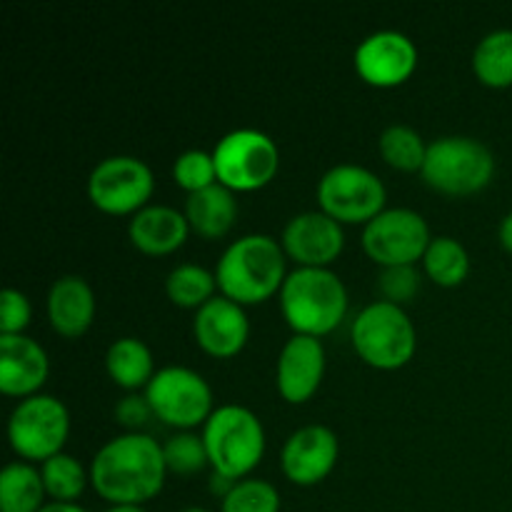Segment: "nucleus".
<instances>
[{"mask_svg":"<svg viewBox=\"0 0 512 512\" xmlns=\"http://www.w3.org/2000/svg\"><path fill=\"white\" fill-rule=\"evenodd\" d=\"M163 455L168 473L183 475V478H190V475H198L200 470L210 468L203 435L193 433V430H178V433L170 435L163 443Z\"/></svg>","mask_w":512,"mask_h":512,"instance_id":"c85d7f7f","label":"nucleus"},{"mask_svg":"<svg viewBox=\"0 0 512 512\" xmlns=\"http://www.w3.org/2000/svg\"><path fill=\"white\" fill-rule=\"evenodd\" d=\"M33 320V305L18 288L0 293V335H23Z\"/></svg>","mask_w":512,"mask_h":512,"instance_id":"473e14b6","label":"nucleus"},{"mask_svg":"<svg viewBox=\"0 0 512 512\" xmlns=\"http://www.w3.org/2000/svg\"><path fill=\"white\" fill-rule=\"evenodd\" d=\"M288 255L280 240L265 233H248L233 240L215 263V280L225 298L238 305H258L280 293L288 278Z\"/></svg>","mask_w":512,"mask_h":512,"instance_id":"f03ea898","label":"nucleus"},{"mask_svg":"<svg viewBox=\"0 0 512 512\" xmlns=\"http://www.w3.org/2000/svg\"><path fill=\"white\" fill-rule=\"evenodd\" d=\"M173 180L188 195L200 193V190L218 183V170H215L213 153L198 148L180 153L173 163Z\"/></svg>","mask_w":512,"mask_h":512,"instance_id":"7c9ffc66","label":"nucleus"},{"mask_svg":"<svg viewBox=\"0 0 512 512\" xmlns=\"http://www.w3.org/2000/svg\"><path fill=\"white\" fill-rule=\"evenodd\" d=\"M280 313L293 335L323 338L348 313V288L330 268H295L280 288Z\"/></svg>","mask_w":512,"mask_h":512,"instance_id":"7ed1b4c3","label":"nucleus"},{"mask_svg":"<svg viewBox=\"0 0 512 512\" xmlns=\"http://www.w3.org/2000/svg\"><path fill=\"white\" fill-rule=\"evenodd\" d=\"M155 418L175 430H195L213 415V388L185 365H165L143 390Z\"/></svg>","mask_w":512,"mask_h":512,"instance_id":"1a4fd4ad","label":"nucleus"},{"mask_svg":"<svg viewBox=\"0 0 512 512\" xmlns=\"http://www.w3.org/2000/svg\"><path fill=\"white\" fill-rule=\"evenodd\" d=\"M315 193L320 210L340 225H368L388 203L383 180L370 168L355 163H340L325 170Z\"/></svg>","mask_w":512,"mask_h":512,"instance_id":"9d476101","label":"nucleus"},{"mask_svg":"<svg viewBox=\"0 0 512 512\" xmlns=\"http://www.w3.org/2000/svg\"><path fill=\"white\" fill-rule=\"evenodd\" d=\"M48 320L63 338H80L95 320V293L80 275H60L48 290Z\"/></svg>","mask_w":512,"mask_h":512,"instance_id":"aec40b11","label":"nucleus"},{"mask_svg":"<svg viewBox=\"0 0 512 512\" xmlns=\"http://www.w3.org/2000/svg\"><path fill=\"white\" fill-rule=\"evenodd\" d=\"M193 335L203 353L213 355V358H233L248 345V313L235 300L215 295L210 303L195 310Z\"/></svg>","mask_w":512,"mask_h":512,"instance_id":"f3484780","label":"nucleus"},{"mask_svg":"<svg viewBox=\"0 0 512 512\" xmlns=\"http://www.w3.org/2000/svg\"><path fill=\"white\" fill-rule=\"evenodd\" d=\"M430 240L428 220L413 208H385L363 225V250L380 268L415 265L423 260Z\"/></svg>","mask_w":512,"mask_h":512,"instance_id":"f8f14e48","label":"nucleus"},{"mask_svg":"<svg viewBox=\"0 0 512 512\" xmlns=\"http://www.w3.org/2000/svg\"><path fill=\"white\" fill-rule=\"evenodd\" d=\"M205 450L213 473L230 480L250 478L265 455V428L245 405H220L203 425Z\"/></svg>","mask_w":512,"mask_h":512,"instance_id":"20e7f679","label":"nucleus"},{"mask_svg":"<svg viewBox=\"0 0 512 512\" xmlns=\"http://www.w3.org/2000/svg\"><path fill=\"white\" fill-rule=\"evenodd\" d=\"M353 65L360 80L373 88H395L418 68V48L400 30H375L360 40Z\"/></svg>","mask_w":512,"mask_h":512,"instance_id":"ddd939ff","label":"nucleus"},{"mask_svg":"<svg viewBox=\"0 0 512 512\" xmlns=\"http://www.w3.org/2000/svg\"><path fill=\"white\" fill-rule=\"evenodd\" d=\"M190 230L188 218L173 205H145L135 213L128 223V238L135 250L145 255H170L180 250L188 240Z\"/></svg>","mask_w":512,"mask_h":512,"instance_id":"6ab92c4d","label":"nucleus"},{"mask_svg":"<svg viewBox=\"0 0 512 512\" xmlns=\"http://www.w3.org/2000/svg\"><path fill=\"white\" fill-rule=\"evenodd\" d=\"M375 285H378L380 300L405 308L418 295L420 273L415 265H390V268H380Z\"/></svg>","mask_w":512,"mask_h":512,"instance_id":"2f4dec72","label":"nucleus"},{"mask_svg":"<svg viewBox=\"0 0 512 512\" xmlns=\"http://www.w3.org/2000/svg\"><path fill=\"white\" fill-rule=\"evenodd\" d=\"M213 160L220 185L233 193H253L278 175L280 150L263 130L238 128L215 143Z\"/></svg>","mask_w":512,"mask_h":512,"instance_id":"6e6552de","label":"nucleus"},{"mask_svg":"<svg viewBox=\"0 0 512 512\" xmlns=\"http://www.w3.org/2000/svg\"><path fill=\"white\" fill-rule=\"evenodd\" d=\"M220 512H280V493L263 478H243L220 500Z\"/></svg>","mask_w":512,"mask_h":512,"instance_id":"c756f323","label":"nucleus"},{"mask_svg":"<svg viewBox=\"0 0 512 512\" xmlns=\"http://www.w3.org/2000/svg\"><path fill=\"white\" fill-rule=\"evenodd\" d=\"M45 498L40 468L25 460L5 465L0 473V512H40L48 505Z\"/></svg>","mask_w":512,"mask_h":512,"instance_id":"5701e85b","label":"nucleus"},{"mask_svg":"<svg viewBox=\"0 0 512 512\" xmlns=\"http://www.w3.org/2000/svg\"><path fill=\"white\" fill-rule=\"evenodd\" d=\"M325 375V348L320 338L293 335L285 340L275 365V385L285 403L303 405L318 393Z\"/></svg>","mask_w":512,"mask_h":512,"instance_id":"dca6fc26","label":"nucleus"},{"mask_svg":"<svg viewBox=\"0 0 512 512\" xmlns=\"http://www.w3.org/2000/svg\"><path fill=\"white\" fill-rule=\"evenodd\" d=\"M155 175L145 160L135 155H110L88 175V198L108 215H130L150 205Z\"/></svg>","mask_w":512,"mask_h":512,"instance_id":"9b49d317","label":"nucleus"},{"mask_svg":"<svg viewBox=\"0 0 512 512\" xmlns=\"http://www.w3.org/2000/svg\"><path fill=\"white\" fill-rule=\"evenodd\" d=\"M280 245L298 268H330L345 248V230L323 210H305L285 223Z\"/></svg>","mask_w":512,"mask_h":512,"instance_id":"4468645a","label":"nucleus"},{"mask_svg":"<svg viewBox=\"0 0 512 512\" xmlns=\"http://www.w3.org/2000/svg\"><path fill=\"white\" fill-rule=\"evenodd\" d=\"M70 435L68 405L55 395L38 393L20 400L8 418V440L25 463H40L65 453Z\"/></svg>","mask_w":512,"mask_h":512,"instance_id":"0eeeda50","label":"nucleus"},{"mask_svg":"<svg viewBox=\"0 0 512 512\" xmlns=\"http://www.w3.org/2000/svg\"><path fill=\"white\" fill-rule=\"evenodd\" d=\"M165 295L178 308L200 310L218 295V280L203 265L180 263L165 278Z\"/></svg>","mask_w":512,"mask_h":512,"instance_id":"a878e982","label":"nucleus"},{"mask_svg":"<svg viewBox=\"0 0 512 512\" xmlns=\"http://www.w3.org/2000/svg\"><path fill=\"white\" fill-rule=\"evenodd\" d=\"M428 145L423 140V135L415 128L403 123L388 125V128L380 133L378 150L380 158L395 170H403V173H420L428 158Z\"/></svg>","mask_w":512,"mask_h":512,"instance_id":"bb28decb","label":"nucleus"},{"mask_svg":"<svg viewBox=\"0 0 512 512\" xmlns=\"http://www.w3.org/2000/svg\"><path fill=\"white\" fill-rule=\"evenodd\" d=\"M150 418H155V413L153 408H150L145 393H128L125 398L118 400V405H115V420H118V425H123L128 433H140V430L150 423Z\"/></svg>","mask_w":512,"mask_h":512,"instance_id":"72a5a7b5","label":"nucleus"},{"mask_svg":"<svg viewBox=\"0 0 512 512\" xmlns=\"http://www.w3.org/2000/svg\"><path fill=\"white\" fill-rule=\"evenodd\" d=\"M90 485L110 505H145L165 488L163 445L148 433L110 438L90 463Z\"/></svg>","mask_w":512,"mask_h":512,"instance_id":"f257e3e1","label":"nucleus"},{"mask_svg":"<svg viewBox=\"0 0 512 512\" xmlns=\"http://www.w3.org/2000/svg\"><path fill=\"white\" fill-rule=\"evenodd\" d=\"M45 493L50 503H75L90 485V470L75 455L60 453L40 465Z\"/></svg>","mask_w":512,"mask_h":512,"instance_id":"cd10ccee","label":"nucleus"},{"mask_svg":"<svg viewBox=\"0 0 512 512\" xmlns=\"http://www.w3.org/2000/svg\"><path fill=\"white\" fill-rule=\"evenodd\" d=\"M420 175L443 195H473L488 188L493 180L495 155L478 138L443 135L428 145V158Z\"/></svg>","mask_w":512,"mask_h":512,"instance_id":"423d86ee","label":"nucleus"},{"mask_svg":"<svg viewBox=\"0 0 512 512\" xmlns=\"http://www.w3.org/2000/svg\"><path fill=\"white\" fill-rule=\"evenodd\" d=\"M238 200L233 190L215 183L200 193L188 195L185 200V218H188L190 230L205 240H220L233 230L238 220Z\"/></svg>","mask_w":512,"mask_h":512,"instance_id":"412c9836","label":"nucleus"},{"mask_svg":"<svg viewBox=\"0 0 512 512\" xmlns=\"http://www.w3.org/2000/svg\"><path fill=\"white\" fill-rule=\"evenodd\" d=\"M50 375L43 345L30 335H0V390L10 398H33Z\"/></svg>","mask_w":512,"mask_h":512,"instance_id":"a211bd4d","label":"nucleus"},{"mask_svg":"<svg viewBox=\"0 0 512 512\" xmlns=\"http://www.w3.org/2000/svg\"><path fill=\"white\" fill-rule=\"evenodd\" d=\"M40 512H88V510L80 508L78 503H48Z\"/></svg>","mask_w":512,"mask_h":512,"instance_id":"c9c22d12","label":"nucleus"},{"mask_svg":"<svg viewBox=\"0 0 512 512\" xmlns=\"http://www.w3.org/2000/svg\"><path fill=\"white\" fill-rule=\"evenodd\" d=\"M473 73L488 88L512 85V28L493 30L473 50Z\"/></svg>","mask_w":512,"mask_h":512,"instance_id":"b1692460","label":"nucleus"},{"mask_svg":"<svg viewBox=\"0 0 512 512\" xmlns=\"http://www.w3.org/2000/svg\"><path fill=\"white\" fill-rule=\"evenodd\" d=\"M105 370L118 388L128 393L145 390L153 380L155 370L153 350L140 338H118L105 350Z\"/></svg>","mask_w":512,"mask_h":512,"instance_id":"4be33fe9","label":"nucleus"},{"mask_svg":"<svg viewBox=\"0 0 512 512\" xmlns=\"http://www.w3.org/2000/svg\"><path fill=\"white\" fill-rule=\"evenodd\" d=\"M498 238H500V245H503L508 253H512V210L508 215H505L503 220H500V228H498Z\"/></svg>","mask_w":512,"mask_h":512,"instance_id":"f704fd0d","label":"nucleus"},{"mask_svg":"<svg viewBox=\"0 0 512 512\" xmlns=\"http://www.w3.org/2000/svg\"><path fill=\"white\" fill-rule=\"evenodd\" d=\"M355 353L378 370H398L413 360L418 330L405 308L385 300L365 305L350 328Z\"/></svg>","mask_w":512,"mask_h":512,"instance_id":"39448f33","label":"nucleus"},{"mask_svg":"<svg viewBox=\"0 0 512 512\" xmlns=\"http://www.w3.org/2000/svg\"><path fill=\"white\" fill-rule=\"evenodd\" d=\"M340 458V440L328 425H303L283 445L280 468L285 478L300 488L318 485L333 473Z\"/></svg>","mask_w":512,"mask_h":512,"instance_id":"2eb2a0df","label":"nucleus"},{"mask_svg":"<svg viewBox=\"0 0 512 512\" xmlns=\"http://www.w3.org/2000/svg\"><path fill=\"white\" fill-rule=\"evenodd\" d=\"M105 512H148L143 505H110Z\"/></svg>","mask_w":512,"mask_h":512,"instance_id":"e433bc0d","label":"nucleus"},{"mask_svg":"<svg viewBox=\"0 0 512 512\" xmlns=\"http://www.w3.org/2000/svg\"><path fill=\"white\" fill-rule=\"evenodd\" d=\"M183 512H210V510H205V508H195V505H193V508H185Z\"/></svg>","mask_w":512,"mask_h":512,"instance_id":"4c0bfd02","label":"nucleus"},{"mask_svg":"<svg viewBox=\"0 0 512 512\" xmlns=\"http://www.w3.org/2000/svg\"><path fill=\"white\" fill-rule=\"evenodd\" d=\"M420 263H423L425 275L440 288H458L470 273L468 250L460 240L450 238V235H438V238L430 240Z\"/></svg>","mask_w":512,"mask_h":512,"instance_id":"393cba45","label":"nucleus"}]
</instances>
